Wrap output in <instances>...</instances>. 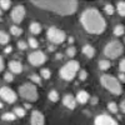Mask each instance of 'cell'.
Returning a JSON list of instances; mask_svg holds the SVG:
<instances>
[{
  "label": "cell",
  "instance_id": "cell-1",
  "mask_svg": "<svg viewBox=\"0 0 125 125\" xmlns=\"http://www.w3.org/2000/svg\"><path fill=\"white\" fill-rule=\"evenodd\" d=\"M81 25L90 34H101L106 29V23L98 9H86L80 18Z\"/></svg>",
  "mask_w": 125,
  "mask_h": 125
},
{
  "label": "cell",
  "instance_id": "cell-2",
  "mask_svg": "<svg viewBox=\"0 0 125 125\" xmlns=\"http://www.w3.org/2000/svg\"><path fill=\"white\" fill-rule=\"evenodd\" d=\"M34 6L49 10V11L56 13L59 15H71L76 11L78 9V1H73V0H62V1H54V0H36V1H31Z\"/></svg>",
  "mask_w": 125,
  "mask_h": 125
},
{
  "label": "cell",
  "instance_id": "cell-3",
  "mask_svg": "<svg viewBox=\"0 0 125 125\" xmlns=\"http://www.w3.org/2000/svg\"><path fill=\"white\" fill-rule=\"evenodd\" d=\"M100 83H101V85L104 88H105L106 90H109L110 93H113L114 95H120L121 91H123L120 81L118 79H115L114 76H111V75H101Z\"/></svg>",
  "mask_w": 125,
  "mask_h": 125
},
{
  "label": "cell",
  "instance_id": "cell-4",
  "mask_svg": "<svg viewBox=\"0 0 125 125\" xmlns=\"http://www.w3.org/2000/svg\"><path fill=\"white\" fill-rule=\"evenodd\" d=\"M78 71H80L79 61L70 60V61H68L66 64L60 69V76H61V79H64L66 81H70V80H73L75 78Z\"/></svg>",
  "mask_w": 125,
  "mask_h": 125
},
{
  "label": "cell",
  "instance_id": "cell-5",
  "mask_svg": "<svg viewBox=\"0 0 125 125\" xmlns=\"http://www.w3.org/2000/svg\"><path fill=\"white\" fill-rule=\"evenodd\" d=\"M19 95L23 99L28 100V101H36L39 95H38V90L35 88L34 84L30 83H25V84L20 85L19 88Z\"/></svg>",
  "mask_w": 125,
  "mask_h": 125
},
{
  "label": "cell",
  "instance_id": "cell-6",
  "mask_svg": "<svg viewBox=\"0 0 125 125\" xmlns=\"http://www.w3.org/2000/svg\"><path fill=\"white\" fill-rule=\"evenodd\" d=\"M124 46L120 41H110L104 48V54L109 59H116L123 54Z\"/></svg>",
  "mask_w": 125,
  "mask_h": 125
},
{
  "label": "cell",
  "instance_id": "cell-7",
  "mask_svg": "<svg viewBox=\"0 0 125 125\" xmlns=\"http://www.w3.org/2000/svg\"><path fill=\"white\" fill-rule=\"evenodd\" d=\"M48 39L51 41L53 44H61L62 41L65 40L66 38V34L64 33L62 30L55 28V26H51L48 29Z\"/></svg>",
  "mask_w": 125,
  "mask_h": 125
},
{
  "label": "cell",
  "instance_id": "cell-8",
  "mask_svg": "<svg viewBox=\"0 0 125 125\" xmlns=\"http://www.w3.org/2000/svg\"><path fill=\"white\" fill-rule=\"evenodd\" d=\"M28 60L31 65H34V66H39L41 64H44V62L46 61V55L43 53V51H34V53H31L29 54L28 56Z\"/></svg>",
  "mask_w": 125,
  "mask_h": 125
},
{
  "label": "cell",
  "instance_id": "cell-9",
  "mask_svg": "<svg viewBox=\"0 0 125 125\" xmlns=\"http://www.w3.org/2000/svg\"><path fill=\"white\" fill-rule=\"evenodd\" d=\"M25 14H26V10L23 5H16L13 10H11V19H13V21L19 24V23H21L24 18H25Z\"/></svg>",
  "mask_w": 125,
  "mask_h": 125
},
{
  "label": "cell",
  "instance_id": "cell-10",
  "mask_svg": "<svg viewBox=\"0 0 125 125\" xmlns=\"http://www.w3.org/2000/svg\"><path fill=\"white\" fill-rule=\"evenodd\" d=\"M0 95H1V99L5 100L6 103L13 104L16 101V94L8 86H3L0 89Z\"/></svg>",
  "mask_w": 125,
  "mask_h": 125
},
{
  "label": "cell",
  "instance_id": "cell-11",
  "mask_svg": "<svg viewBox=\"0 0 125 125\" xmlns=\"http://www.w3.org/2000/svg\"><path fill=\"white\" fill-rule=\"evenodd\" d=\"M94 124L95 125H118V123L114 120L111 116L105 115V114H100L95 118L94 120Z\"/></svg>",
  "mask_w": 125,
  "mask_h": 125
},
{
  "label": "cell",
  "instance_id": "cell-12",
  "mask_svg": "<svg viewBox=\"0 0 125 125\" xmlns=\"http://www.w3.org/2000/svg\"><path fill=\"white\" fill-rule=\"evenodd\" d=\"M44 121H45V119H44L43 113H40L38 110L31 113V119H30L31 125H44Z\"/></svg>",
  "mask_w": 125,
  "mask_h": 125
},
{
  "label": "cell",
  "instance_id": "cell-13",
  "mask_svg": "<svg viewBox=\"0 0 125 125\" xmlns=\"http://www.w3.org/2000/svg\"><path fill=\"white\" fill-rule=\"evenodd\" d=\"M62 104L70 110L75 109L76 106V101H75V98L71 95V94H66V95H64V98H62Z\"/></svg>",
  "mask_w": 125,
  "mask_h": 125
},
{
  "label": "cell",
  "instance_id": "cell-14",
  "mask_svg": "<svg viewBox=\"0 0 125 125\" xmlns=\"http://www.w3.org/2000/svg\"><path fill=\"white\" fill-rule=\"evenodd\" d=\"M9 69L13 74H20L23 71V65L18 60H11V61H9Z\"/></svg>",
  "mask_w": 125,
  "mask_h": 125
},
{
  "label": "cell",
  "instance_id": "cell-15",
  "mask_svg": "<svg viewBox=\"0 0 125 125\" xmlns=\"http://www.w3.org/2000/svg\"><path fill=\"white\" fill-rule=\"evenodd\" d=\"M89 99H90L89 94H88L86 91H84V90H80V91L76 94V100H78V103H80V104H85V103H88Z\"/></svg>",
  "mask_w": 125,
  "mask_h": 125
},
{
  "label": "cell",
  "instance_id": "cell-16",
  "mask_svg": "<svg viewBox=\"0 0 125 125\" xmlns=\"http://www.w3.org/2000/svg\"><path fill=\"white\" fill-rule=\"evenodd\" d=\"M81 51H83V54L86 55L88 58H93L94 55H95V49H94L91 45H89V44H86V45L83 46Z\"/></svg>",
  "mask_w": 125,
  "mask_h": 125
},
{
  "label": "cell",
  "instance_id": "cell-17",
  "mask_svg": "<svg viewBox=\"0 0 125 125\" xmlns=\"http://www.w3.org/2000/svg\"><path fill=\"white\" fill-rule=\"evenodd\" d=\"M30 31H31V34H34V35H38L41 33V25L39 23H31L30 24Z\"/></svg>",
  "mask_w": 125,
  "mask_h": 125
},
{
  "label": "cell",
  "instance_id": "cell-18",
  "mask_svg": "<svg viewBox=\"0 0 125 125\" xmlns=\"http://www.w3.org/2000/svg\"><path fill=\"white\" fill-rule=\"evenodd\" d=\"M110 61L109 60H105V59H104V60H100L99 61V69L100 70H103V71H105V70H108L109 68H110Z\"/></svg>",
  "mask_w": 125,
  "mask_h": 125
},
{
  "label": "cell",
  "instance_id": "cell-19",
  "mask_svg": "<svg viewBox=\"0 0 125 125\" xmlns=\"http://www.w3.org/2000/svg\"><path fill=\"white\" fill-rule=\"evenodd\" d=\"M116 10H118L119 15L125 16V1H119L116 4Z\"/></svg>",
  "mask_w": 125,
  "mask_h": 125
},
{
  "label": "cell",
  "instance_id": "cell-20",
  "mask_svg": "<svg viewBox=\"0 0 125 125\" xmlns=\"http://www.w3.org/2000/svg\"><path fill=\"white\" fill-rule=\"evenodd\" d=\"M114 35H116V36H121L123 34H124V31H125V28L121 25V24H119V25H116L115 28H114Z\"/></svg>",
  "mask_w": 125,
  "mask_h": 125
},
{
  "label": "cell",
  "instance_id": "cell-21",
  "mask_svg": "<svg viewBox=\"0 0 125 125\" xmlns=\"http://www.w3.org/2000/svg\"><path fill=\"white\" fill-rule=\"evenodd\" d=\"M9 40H10L9 35L5 31H1V33H0V43H1V45H6L9 43Z\"/></svg>",
  "mask_w": 125,
  "mask_h": 125
},
{
  "label": "cell",
  "instance_id": "cell-22",
  "mask_svg": "<svg viewBox=\"0 0 125 125\" xmlns=\"http://www.w3.org/2000/svg\"><path fill=\"white\" fill-rule=\"evenodd\" d=\"M10 31H11V34L15 35V36H20V35L23 34V29L19 28V26H16V25H14V26L10 28Z\"/></svg>",
  "mask_w": 125,
  "mask_h": 125
},
{
  "label": "cell",
  "instance_id": "cell-23",
  "mask_svg": "<svg viewBox=\"0 0 125 125\" xmlns=\"http://www.w3.org/2000/svg\"><path fill=\"white\" fill-rule=\"evenodd\" d=\"M49 100L50 101H53V103H56L58 100H59V94H58V91H55V90H51L50 93H49Z\"/></svg>",
  "mask_w": 125,
  "mask_h": 125
},
{
  "label": "cell",
  "instance_id": "cell-24",
  "mask_svg": "<svg viewBox=\"0 0 125 125\" xmlns=\"http://www.w3.org/2000/svg\"><path fill=\"white\" fill-rule=\"evenodd\" d=\"M3 120H6V121H13V120H15V118H16V115L14 113H5V114H3Z\"/></svg>",
  "mask_w": 125,
  "mask_h": 125
},
{
  "label": "cell",
  "instance_id": "cell-25",
  "mask_svg": "<svg viewBox=\"0 0 125 125\" xmlns=\"http://www.w3.org/2000/svg\"><path fill=\"white\" fill-rule=\"evenodd\" d=\"M13 113L15 114L16 116H19V118H24L25 116V110L23 108H14Z\"/></svg>",
  "mask_w": 125,
  "mask_h": 125
},
{
  "label": "cell",
  "instance_id": "cell-26",
  "mask_svg": "<svg viewBox=\"0 0 125 125\" xmlns=\"http://www.w3.org/2000/svg\"><path fill=\"white\" fill-rule=\"evenodd\" d=\"M40 75H41V78H44V79H50L51 73H50L49 69H41L40 70Z\"/></svg>",
  "mask_w": 125,
  "mask_h": 125
},
{
  "label": "cell",
  "instance_id": "cell-27",
  "mask_svg": "<svg viewBox=\"0 0 125 125\" xmlns=\"http://www.w3.org/2000/svg\"><path fill=\"white\" fill-rule=\"evenodd\" d=\"M28 44H29V46H31V48H38L39 46V41L35 39V38H29V40H28Z\"/></svg>",
  "mask_w": 125,
  "mask_h": 125
},
{
  "label": "cell",
  "instance_id": "cell-28",
  "mask_svg": "<svg viewBox=\"0 0 125 125\" xmlns=\"http://www.w3.org/2000/svg\"><path fill=\"white\" fill-rule=\"evenodd\" d=\"M75 54H76V49H75V46H69V48L66 49V55H68V56L73 58V56H75Z\"/></svg>",
  "mask_w": 125,
  "mask_h": 125
},
{
  "label": "cell",
  "instance_id": "cell-29",
  "mask_svg": "<svg viewBox=\"0 0 125 125\" xmlns=\"http://www.w3.org/2000/svg\"><path fill=\"white\" fill-rule=\"evenodd\" d=\"M104 10H105V13L108 14V15H113V13H114V6L111 5V4H105V6H104Z\"/></svg>",
  "mask_w": 125,
  "mask_h": 125
},
{
  "label": "cell",
  "instance_id": "cell-30",
  "mask_svg": "<svg viewBox=\"0 0 125 125\" xmlns=\"http://www.w3.org/2000/svg\"><path fill=\"white\" fill-rule=\"evenodd\" d=\"M108 109L111 111V113H116L118 111V105L114 101H110L109 104H108Z\"/></svg>",
  "mask_w": 125,
  "mask_h": 125
},
{
  "label": "cell",
  "instance_id": "cell-31",
  "mask_svg": "<svg viewBox=\"0 0 125 125\" xmlns=\"http://www.w3.org/2000/svg\"><path fill=\"white\" fill-rule=\"evenodd\" d=\"M0 5H1L3 10H8L10 8V5H11V3H10L9 0H1V1H0Z\"/></svg>",
  "mask_w": 125,
  "mask_h": 125
},
{
  "label": "cell",
  "instance_id": "cell-32",
  "mask_svg": "<svg viewBox=\"0 0 125 125\" xmlns=\"http://www.w3.org/2000/svg\"><path fill=\"white\" fill-rule=\"evenodd\" d=\"M30 80L33 81V83H35L36 85H40V84H41V78H40L39 75H35V74L31 75V76H30Z\"/></svg>",
  "mask_w": 125,
  "mask_h": 125
},
{
  "label": "cell",
  "instance_id": "cell-33",
  "mask_svg": "<svg viewBox=\"0 0 125 125\" xmlns=\"http://www.w3.org/2000/svg\"><path fill=\"white\" fill-rule=\"evenodd\" d=\"M4 80L8 81V83H11V81L14 80L13 73H5V74H4Z\"/></svg>",
  "mask_w": 125,
  "mask_h": 125
},
{
  "label": "cell",
  "instance_id": "cell-34",
  "mask_svg": "<svg viewBox=\"0 0 125 125\" xmlns=\"http://www.w3.org/2000/svg\"><path fill=\"white\" fill-rule=\"evenodd\" d=\"M86 78H88V73L85 70H80L79 71V79L80 80H86Z\"/></svg>",
  "mask_w": 125,
  "mask_h": 125
},
{
  "label": "cell",
  "instance_id": "cell-35",
  "mask_svg": "<svg viewBox=\"0 0 125 125\" xmlns=\"http://www.w3.org/2000/svg\"><path fill=\"white\" fill-rule=\"evenodd\" d=\"M119 69H120L121 73H124V74H125V59H121V60H120V62H119Z\"/></svg>",
  "mask_w": 125,
  "mask_h": 125
},
{
  "label": "cell",
  "instance_id": "cell-36",
  "mask_svg": "<svg viewBox=\"0 0 125 125\" xmlns=\"http://www.w3.org/2000/svg\"><path fill=\"white\" fill-rule=\"evenodd\" d=\"M26 46H28V44L25 43V41H19V43H18V48H19L20 50H25Z\"/></svg>",
  "mask_w": 125,
  "mask_h": 125
},
{
  "label": "cell",
  "instance_id": "cell-37",
  "mask_svg": "<svg viewBox=\"0 0 125 125\" xmlns=\"http://www.w3.org/2000/svg\"><path fill=\"white\" fill-rule=\"evenodd\" d=\"M120 109H121V111H123V113H125V99L120 103Z\"/></svg>",
  "mask_w": 125,
  "mask_h": 125
},
{
  "label": "cell",
  "instance_id": "cell-38",
  "mask_svg": "<svg viewBox=\"0 0 125 125\" xmlns=\"http://www.w3.org/2000/svg\"><path fill=\"white\" fill-rule=\"evenodd\" d=\"M119 80L125 83V74H124V73H120V74H119Z\"/></svg>",
  "mask_w": 125,
  "mask_h": 125
},
{
  "label": "cell",
  "instance_id": "cell-39",
  "mask_svg": "<svg viewBox=\"0 0 125 125\" xmlns=\"http://www.w3.org/2000/svg\"><path fill=\"white\" fill-rule=\"evenodd\" d=\"M0 70H4V59L3 58H0Z\"/></svg>",
  "mask_w": 125,
  "mask_h": 125
},
{
  "label": "cell",
  "instance_id": "cell-40",
  "mask_svg": "<svg viewBox=\"0 0 125 125\" xmlns=\"http://www.w3.org/2000/svg\"><path fill=\"white\" fill-rule=\"evenodd\" d=\"M90 101H91V104H96V103L99 101V99H98L96 96H94V98H91V100H90Z\"/></svg>",
  "mask_w": 125,
  "mask_h": 125
},
{
  "label": "cell",
  "instance_id": "cell-41",
  "mask_svg": "<svg viewBox=\"0 0 125 125\" xmlns=\"http://www.w3.org/2000/svg\"><path fill=\"white\" fill-rule=\"evenodd\" d=\"M10 51H11V46H6L5 48V53L8 54V53H10Z\"/></svg>",
  "mask_w": 125,
  "mask_h": 125
},
{
  "label": "cell",
  "instance_id": "cell-42",
  "mask_svg": "<svg viewBox=\"0 0 125 125\" xmlns=\"http://www.w3.org/2000/svg\"><path fill=\"white\" fill-rule=\"evenodd\" d=\"M55 58H56V59H58V60H60V59H61V58H62V55H61V54H60V53H58V54H56V55H55Z\"/></svg>",
  "mask_w": 125,
  "mask_h": 125
},
{
  "label": "cell",
  "instance_id": "cell-43",
  "mask_svg": "<svg viewBox=\"0 0 125 125\" xmlns=\"http://www.w3.org/2000/svg\"><path fill=\"white\" fill-rule=\"evenodd\" d=\"M25 108H26V109H30L31 105H30V104H25Z\"/></svg>",
  "mask_w": 125,
  "mask_h": 125
},
{
  "label": "cell",
  "instance_id": "cell-44",
  "mask_svg": "<svg viewBox=\"0 0 125 125\" xmlns=\"http://www.w3.org/2000/svg\"><path fill=\"white\" fill-rule=\"evenodd\" d=\"M124 43H125V39H124Z\"/></svg>",
  "mask_w": 125,
  "mask_h": 125
}]
</instances>
